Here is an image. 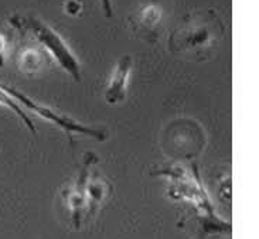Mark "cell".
Masks as SVG:
<instances>
[{
  "mask_svg": "<svg viewBox=\"0 0 259 239\" xmlns=\"http://www.w3.org/2000/svg\"><path fill=\"white\" fill-rule=\"evenodd\" d=\"M0 88L5 89L10 97H13V98L16 99L21 106H24L26 109H30V111L33 113H35L37 116H40L41 119L47 120L50 123L56 125L57 127H60L63 132L67 133V136L70 137V140H72V136H74V134H84V136H88V137H92V139H97V140L99 141L106 140V137H108V133H106V130H104V129H99V127L94 126H87V125L78 122V120L71 119L70 116L57 112L56 109H53V108H49V106L35 102L34 99L28 98L27 95H24L23 92H20L19 89H16L13 86H10V85L0 82Z\"/></svg>",
  "mask_w": 259,
  "mask_h": 239,
  "instance_id": "cell-2",
  "label": "cell"
},
{
  "mask_svg": "<svg viewBox=\"0 0 259 239\" xmlns=\"http://www.w3.org/2000/svg\"><path fill=\"white\" fill-rule=\"evenodd\" d=\"M161 19V9L159 6H146L142 10L140 14V20L147 27H153L156 26Z\"/></svg>",
  "mask_w": 259,
  "mask_h": 239,
  "instance_id": "cell-6",
  "label": "cell"
},
{
  "mask_svg": "<svg viewBox=\"0 0 259 239\" xmlns=\"http://www.w3.org/2000/svg\"><path fill=\"white\" fill-rule=\"evenodd\" d=\"M0 105L5 106V108H9L17 118H20V119L24 122V125L28 127V130H30L31 133L37 134V129H35L31 118L28 116V113L23 109V106H21L13 97H10V95H9L5 89H2V88H0Z\"/></svg>",
  "mask_w": 259,
  "mask_h": 239,
  "instance_id": "cell-4",
  "label": "cell"
},
{
  "mask_svg": "<svg viewBox=\"0 0 259 239\" xmlns=\"http://www.w3.org/2000/svg\"><path fill=\"white\" fill-rule=\"evenodd\" d=\"M101 5H102V10H104V13H105L106 17H112L113 16L112 0H101Z\"/></svg>",
  "mask_w": 259,
  "mask_h": 239,
  "instance_id": "cell-7",
  "label": "cell"
},
{
  "mask_svg": "<svg viewBox=\"0 0 259 239\" xmlns=\"http://www.w3.org/2000/svg\"><path fill=\"white\" fill-rule=\"evenodd\" d=\"M133 61L132 57L125 56L120 58L113 67L111 77L108 79L105 88V101L109 105L116 106L123 104L126 99L127 88H129V78L132 74Z\"/></svg>",
  "mask_w": 259,
  "mask_h": 239,
  "instance_id": "cell-3",
  "label": "cell"
},
{
  "mask_svg": "<svg viewBox=\"0 0 259 239\" xmlns=\"http://www.w3.org/2000/svg\"><path fill=\"white\" fill-rule=\"evenodd\" d=\"M12 24L30 31L35 37V40L41 44L42 49L54 58V61L72 79H75L77 82L81 81V63L78 57L71 51L70 45L54 28L50 27L49 24H46L44 21L38 20L35 17L12 19Z\"/></svg>",
  "mask_w": 259,
  "mask_h": 239,
  "instance_id": "cell-1",
  "label": "cell"
},
{
  "mask_svg": "<svg viewBox=\"0 0 259 239\" xmlns=\"http://www.w3.org/2000/svg\"><path fill=\"white\" fill-rule=\"evenodd\" d=\"M42 54L34 49H27L21 53L20 68L23 72H35L41 68Z\"/></svg>",
  "mask_w": 259,
  "mask_h": 239,
  "instance_id": "cell-5",
  "label": "cell"
},
{
  "mask_svg": "<svg viewBox=\"0 0 259 239\" xmlns=\"http://www.w3.org/2000/svg\"><path fill=\"white\" fill-rule=\"evenodd\" d=\"M5 49H6V40L3 35H0V64H3V54H5Z\"/></svg>",
  "mask_w": 259,
  "mask_h": 239,
  "instance_id": "cell-8",
  "label": "cell"
}]
</instances>
